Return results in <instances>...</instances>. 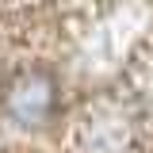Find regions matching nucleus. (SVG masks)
Masks as SVG:
<instances>
[{
	"mask_svg": "<svg viewBox=\"0 0 153 153\" xmlns=\"http://www.w3.org/2000/svg\"><path fill=\"white\" fill-rule=\"evenodd\" d=\"M57 107V76L46 65H23L4 84V115L16 126H42Z\"/></svg>",
	"mask_w": 153,
	"mask_h": 153,
	"instance_id": "2",
	"label": "nucleus"
},
{
	"mask_svg": "<svg viewBox=\"0 0 153 153\" xmlns=\"http://www.w3.org/2000/svg\"><path fill=\"white\" fill-rule=\"evenodd\" d=\"M76 153H134L138 149V119L119 100H100L76 119L73 130Z\"/></svg>",
	"mask_w": 153,
	"mask_h": 153,
	"instance_id": "1",
	"label": "nucleus"
}]
</instances>
